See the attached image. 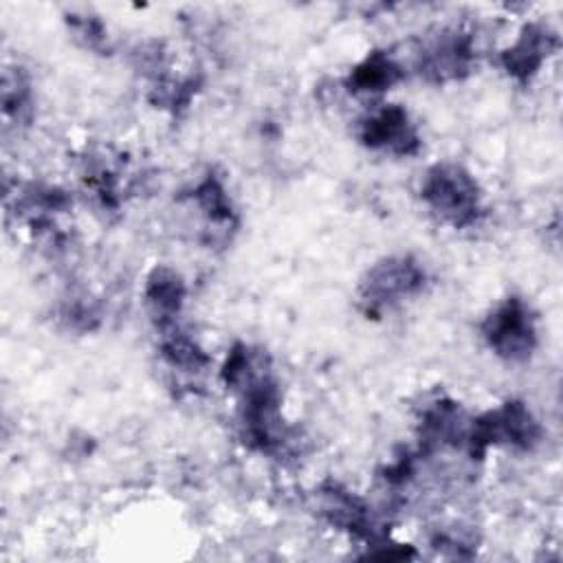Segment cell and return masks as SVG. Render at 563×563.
Instances as JSON below:
<instances>
[{
	"mask_svg": "<svg viewBox=\"0 0 563 563\" xmlns=\"http://www.w3.org/2000/svg\"><path fill=\"white\" fill-rule=\"evenodd\" d=\"M559 51V35L543 22H526L499 55L501 68L519 84H528Z\"/></svg>",
	"mask_w": 563,
	"mask_h": 563,
	"instance_id": "cell-9",
	"label": "cell"
},
{
	"mask_svg": "<svg viewBox=\"0 0 563 563\" xmlns=\"http://www.w3.org/2000/svg\"><path fill=\"white\" fill-rule=\"evenodd\" d=\"M191 202L196 205V209L205 216V220L213 227H231L235 211L231 205V198L227 194L224 183L213 176L207 174L189 194Z\"/></svg>",
	"mask_w": 563,
	"mask_h": 563,
	"instance_id": "cell-13",
	"label": "cell"
},
{
	"mask_svg": "<svg viewBox=\"0 0 563 563\" xmlns=\"http://www.w3.org/2000/svg\"><path fill=\"white\" fill-rule=\"evenodd\" d=\"M2 114L15 123H26L33 114L31 79L20 66L7 68L2 75Z\"/></svg>",
	"mask_w": 563,
	"mask_h": 563,
	"instance_id": "cell-14",
	"label": "cell"
},
{
	"mask_svg": "<svg viewBox=\"0 0 563 563\" xmlns=\"http://www.w3.org/2000/svg\"><path fill=\"white\" fill-rule=\"evenodd\" d=\"M479 334L486 347L506 363H523L532 356L539 343L537 317L530 303L510 295L495 303L479 323Z\"/></svg>",
	"mask_w": 563,
	"mask_h": 563,
	"instance_id": "cell-4",
	"label": "cell"
},
{
	"mask_svg": "<svg viewBox=\"0 0 563 563\" xmlns=\"http://www.w3.org/2000/svg\"><path fill=\"white\" fill-rule=\"evenodd\" d=\"M158 352L172 369L185 374H200L211 363L209 354L200 347V343L194 336H189L178 323L167 330H161Z\"/></svg>",
	"mask_w": 563,
	"mask_h": 563,
	"instance_id": "cell-12",
	"label": "cell"
},
{
	"mask_svg": "<svg viewBox=\"0 0 563 563\" xmlns=\"http://www.w3.org/2000/svg\"><path fill=\"white\" fill-rule=\"evenodd\" d=\"M185 297H187V286L183 275L176 268L167 264H156L147 273L145 286H143V299L158 332L178 323V317L185 306Z\"/></svg>",
	"mask_w": 563,
	"mask_h": 563,
	"instance_id": "cell-10",
	"label": "cell"
},
{
	"mask_svg": "<svg viewBox=\"0 0 563 563\" xmlns=\"http://www.w3.org/2000/svg\"><path fill=\"white\" fill-rule=\"evenodd\" d=\"M424 207L451 229H468L484 216V196L475 176L460 163L431 165L420 183Z\"/></svg>",
	"mask_w": 563,
	"mask_h": 563,
	"instance_id": "cell-1",
	"label": "cell"
},
{
	"mask_svg": "<svg viewBox=\"0 0 563 563\" xmlns=\"http://www.w3.org/2000/svg\"><path fill=\"white\" fill-rule=\"evenodd\" d=\"M424 286L427 271L416 257L387 255L365 271L358 284V301L367 317H380L385 310L418 297Z\"/></svg>",
	"mask_w": 563,
	"mask_h": 563,
	"instance_id": "cell-3",
	"label": "cell"
},
{
	"mask_svg": "<svg viewBox=\"0 0 563 563\" xmlns=\"http://www.w3.org/2000/svg\"><path fill=\"white\" fill-rule=\"evenodd\" d=\"M356 139L367 150L389 156H416L422 147L420 132L400 103H380L356 123Z\"/></svg>",
	"mask_w": 563,
	"mask_h": 563,
	"instance_id": "cell-7",
	"label": "cell"
},
{
	"mask_svg": "<svg viewBox=\"0 0 563 563\" xmlns=\"http://www.w3.org/2000/svg\"><path fill=\"white\" fill-rule=\"evenodd\" d=\"M319 512L323 519L334 526L336 530L350 534L352 539L363 541L367 548H372L367 554L378 556L380 550L389 548V534H385L383 526L374 517L369 504L354 495L350 488H345L339 482H323L317 493Z\"/></svg>",
	"mask_w": 563,
	"mask_h": 563,
	"instance_id": "cell-5",
	"label": "cell"
},
{
	"mask_svg": "<svg viewBox=\"0 0 563 563\" xmlns=\"http://www.w3.org/2000/svg\"><path fill=\"white\" fill-rule=\"evenodd\" d=\"M402 77L405 68L398 64V59L389 51L374 48L350 68L345 88L354 95H380L396 86Z\"/></svg>",
	"mask_w": 563,
	"mask_h": 563,
	"instance_id": "cell-11",
	"label": "cell"
},
{
	"mask_svg": "<svg viewBox=\"0 0 563 563\" xmlns=\"http://www.w3.org/2000/svg\"><path fill=\"white\" fill-rule=\"evenodd\" d=\"M70 35L90 51H108V31L101 18L90 15V13H70L66 18Z\"/></svg>",
	"mask_w": 563,
	"mask_h": 563,
	"instance_id": "cell-15",
	"label": "cell"
},
{
	"mask_svg": "<svg viewBox=\"0 0 563 563\" xmlns=\"http://www.w3.org/2000/svg\"><path fill=\"white\" fill-rule=\"evenodd\" d=\"M471 418L449 396L429 400L418 413V444L420 453L431 455L444 449H464L468 442Z\"/></svg>",
	"mask_w": 563,
	"mask_h": 563,
	"instance_id": "cell-8",
	"label": "cell"
},
{
	"mask_svg": "<svg viewBox=\"0 0 563 563\" xmlns=\"http://www.w3.org/2000/svg\"><path fill=\"white\" fill-rule=\"evenodd\" d=\"M543 429L530 407L521 400H506L477 418H471L466 453L484 457L490 446L532 451L541 442Z\"/></svg>",
	"mask_w": 563,
	"mask_h": 563,
	"instance_id": "cell-2",
	"label": "cell"
},
{
	"mask_svg": "<svg viewBox=\"0 0 563 563\" xmlns=\"http://www.w3.org/2000/svg\"><path fill=\"white\" fill-rule=\"evenodd\" d=\"M477 62L471 33L457 26H442L422 37L416 51V70L431 84L464 79Z\"/></svg>",
	"mask_w": 563,
	"mask_h": 563,
	"instance_id": "cell-6",
	"label": "cell"
}]
</instances>
